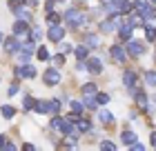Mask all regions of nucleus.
Here are the masks:
<instances>
[{"label": "nucleus", "mask_w": 156, "mask_h": 151, "mask_svg": "<svg viewBox=\"0 0 156 151\" xmlns=\"http://www.w3.org/2000/svg\"><path fill=\"white\" fill-rule=\"evenodd\" d=\"M62 20H65V25L69 29H80V27H85V22H87V16H85L80 9H67L62 13Z\"/></svg>", "instance_id": "f257e3e1"}, {"label": "nucleus", "mask_w": 156, "mask_h": 151, "mask_svg": "<svg viewBox=\"0 0 156 151\" xmlns=\"http://www.w3.org/2000/svg\"><path fill=\"white\" fill-rule=\"evenodd\" d=\"M51 127L54 129H58V131L62 136H69L72 140H78V136H80V131L78 129H74V122H69V120H62V118H51Z\"/></svg>", "instance_id": "f03ea898"}, {"label": "nucleus", "mask_w": 156, "mask_h": 151, "mask_svg": "<svg viewBox=\"0 0 156 151\" xmlns=\"http://www.w3.org/2000/svg\"><path fill=\"white\" fill-rule=\"evenodd\" d=\"M132 7H134V9H136L145 20H154V18H156V7L150 5V2H145V0H134Z\"/></svg>", "instance_id": "7ed1b4c3"}, {"label": "nucleus", "mask_w": 156, "mask_h": 151, "mask_svg": "<svg viewBox=\"0 0 156 151\" xmlns=\"http://www.w3.org/2000/svg\"><path fill=\"white\" fill-rule=\"evenodd\" d=\"M127 56H132V58H138V56L145 53V42L143 40H127V47H125Z\"/></svg>", "instance_id": "20e7f679"}, {"label": "nucleus", "mask_w": 156, "mask_h": 151, "mask_svg": "<svg viewBox=\"0 0 156 151\" xmlns=\"http://www.w3.org/2000/svg\"><path fill=\"white\" fill-rule=\"evenodd\" d=\"M120 25H123V20H120V13H118V16H116V13H112L109 20H103V22H101V31L112 33V31H116Z\"/></svg>", "instance_id": "39448f33"}, {"label": "nucleus", "mask_w": 156, "mask_h": 151, "mask_svg": "<svg viewBox=\"0 0 156 151\" xmlns=\"http://www.w3.org/2000/svg\"><path fill=\"white\" fill-rule=\"evenodd\" d=\"M47 38L51 42H60L62 38H65V27H62V25H51L47 29Z\"/></svg>", "instance_id": "423d86ee"}, {"label": "nucleus", "mask_w": 156, "mask_h": 151, "mask_svg": "<svg viewBox=\"0 0 156 151\" xmlns=\"http://www.w3.org/2000/svg\"><path fill=\"white\" fill-rule=\"evenodd\" d=\"M13 36H16V38H29V22H27V20H16Z\"/></svg>", "instance_id": "0eeeda50"}, {"label": "nucleus", "mask_w": 156, "mask_h": 151, "mask_svg": "<svg viewBox=\"0 0 156 151\" xmlns=\"http://www.w3.org/2000/svg\"><path fill=\"white\" fill-rule=\"evenodd\" d=\"M42 80H45V84H49V87H56V84L60 82V71L58 69H47L45 74H42Z\"/></svg>", "instance_id": "6e6552de"}, {"label": "nucleus", "mask_w": 156, "mask_h": 151, "mask_svg": "<svg viewBox=\"0 0 156 151\" xmlns=\"http://www.w3.org/2000/svg\"><path fill=\"white\" fill-rule=\"evenodd\" d=\"M136 80H138V76H136V71H132V69H127L125 74H123V82H125V87L129 89L132 93L136 91L134 89V84H136Z\"/></svg>", "instance_id": "1a4fd4ad"}, {"label": "nucleus", "mask_w": 156, "mask_h": 151, "mask_svg": "<svg viewBox=\"0 0 156 151\" xmlns=\"http://www.w3.org/2000/svg\"><path fill=\"white\" fill-rule=\"evenodd\" d=\"M85 69H87L89 74L98 76V74L103 71V62H101V58H87V64H85Z\"/></svg>", "instance_id": "9d476101"}, {"label": "nucleus", "mask_w": 156, "mask_h": 151, "mask_svg": "<svg viewBox=\"0 0 156 151\" xmlns=\"http://www.w3.org/2000/svg\"><path fill=\"white\" fill-rule=\"evenodd\" d=\"M112 58H114L116 62H120V64H125V62H127V51H125V47L114 45V47H112Z\"/></svg>", "instance_id": "9b49d317"}, {"label": "nucleus", "mask_w": 156, "mask_h": 151, "mask_svg": "<svg viewBox=\"0 0 156 151\" xmlns=\"http://www.w3.org/2000/svg\"><path fill=\"white\" fill-rule=\"evenodd\" d=\"M16 74L23 76V78H36V67H31V64L23 62L20 67H16Z\"/></svg>", "instance_id": "f8f14e48"}, {"label": "nucleus", "mask_w": 156, "mask_h": 151, "mask_svg": "<svg viewBox=\"0 0 156 151\" xmlns=\"http://www.w3.org/2000/svg\"><path fill=\"white\" fill-rule=\"evenodd\" d=\"M20 47H23V45L18 42L16 36H11V38H7V40H5V51H7V53H18V51H20Z\"/></svg>", "instance_id": "ddd939ff"}, {"label": "nucleus", "mask_w": 156, "mask_h": 151, "mask_svg": "<svg viewBox=\"0 0 156 151\" xmlns=\"http://www.w3.org/2000/svg\"><path fill=\"white\" fill-rule=\"evenodd\" d=\"M132 31H134V27L129 22H123V25L118 27V38L120 40H129L132 38Z\"/></svg>", "instance_id": "4468645a"}, {"label": "nucleus", "mask_w": 156, "mask_h": 151, "mask_svg": "<svg viewBox=\"0 0 156 151\" xmlns=\"http://www.w3.org/2000/svg\"><path fill=\"white\" fill-rule=\"evenodd\" d=\"M85 42L83 45H87L89 49H96V47H101V38H98L96 33H85V38H83Z\"/></svg>", "instance_id": "2eb2a0df"}, {"label": "nucleus", "mask_w": 156, "mask_h": 151, "mask_svg": "<svg viewBox=\"0 0 156 151\" xmlns=\"http://www.w3.org/2000/svg\"><path fill=\"white\" fill-rule=\"evenodd\" d=\"M74 53H76V58L83 62V60H87V56H89V47L87 45H80V47L74 49Z\"/></svg>", "instance_id": "dca6fc26"}, {"label": "nucleus", "mask_w": 156, "mask_h": 151, "mask_svg": "<svg viewBox=\"0 0 156 151\" xmlns=\"http://www.w3.org/2000/svg\"><path fill=\"white\" fill-rule=\"evenodd\" d=\"M116 11L118 13H129L132 11V2H127V0H116Z\"/></svg>", "instance_id": "f3484780"}, {"label": "nucleus", "mask_w": 156, "mask_h": 151, "mask_svg": "<svg viewBox=\"0 0 156 151\" xmlns=\"http://www.w3.org/2000/svg\"><path fill=\"white\" fill-rule=\"evenodd\" d=\"M34 109H36L38 113H49V100H36Z\"/></svg>", "instance_id": "a211bd4d"}, {"label": "nucleus", "mask_w": 156, "mask_h": 151, "mask_svg": "<svg viewBox=\"0 0 156 151\" xmlns=\"http://www.w3.org/2000/svg\"><path fill=\"white\" fill-rule=\"evenodd\" d=\"M132 27H136V25H143L145 22V18L140 16V13H134V11H129V20H127Z\"/></svg>", "instance_id": "6ab92c4d"}, {"label": "nucleus", "mask_w": 156, "mask_h": 151, "mask_svg": "<svg viewBox=\"0 0 156 151\" xmlns=\"http://www.w3.org/2000/svg\"><path fill=\"white\" fill-rule=\"evenodd\" d=\"M134 98H136V102H138V107H143V109H147V96L143 91H134Z\"/></svg>", "instance_id": "aec40b11"}, {"label": "nucleus", "mask_w": 156, "mask_h": 151, "mask_svg": "<svg viewBox=\"0 0 156 151\" xmlns=\"http://www.w3.org/2000/svg\"><path fill=\"white\" fill-rule=\"evenodd\" d=\"M16 16H18V20H27V22H29L31 20V11L27 9V7H20V9L16 11Z\"/></svg>", "instance_id": "412c9836"}, {"label": "nucleus", "mask_w": 156, "mask_h": 151, "mask_svg": "<svg viewBox=\"0 0 156 151\" xmlns=\"http://www.w3.org/2000/svg\"><path fill=\"white\" fill-rule=\"evenodd\" d=\"M83 105H85V109H96V107H98L94 96H83Z\"/></svg>", "instance_id": "4be33fe9"}, {"label": "nucleus", "mask_w": 156, "mask_h": 151, "mask_svg": "<svg viewBox=\"0 0 156 151\" xmlns=\"http://www.w3.org/2000/svg\"><path fill=\"white\" fill-rule=\"evenodd\" d=\"M0 113H2V118H7V120H11L13 116H16V109H13L11 105H5L2 109H0Z\"/></svg>", "instance_id": "5701e85b"}, {"label": "nucleus", "mask_w": 156, "mask_h": 151, "mask_svg": "<svg viewBox=\"0 0 156 151\" xmlns=\"http://www.w3.org/2000/svg\"><path fill=\"white\" fill-rule=\"evenodd\" d=\"M145 82H147V87L156 89V71H145Z\"/></svg>", "instance_id": "b1692460"}, {"label": "nucleus", "mask_w": 156, "mask_h": 151, "mask_svg": "<svg viewBox=\"0 0 156 151\" xmlns=\"http://www.w3.org/2000/svg\"><path fill=\"white\" fill-rule=\"evenodd\" d=\"M36 56H38V60H42V62H47L49 58H51V53H49V49H47V47H38Z\"/></svg>", "instance_id": "393cba45"}, {"label": "nucleus", "mask_w": 156, "mask_h": 151, "mask_svg": "<svg viewBox=\"0 0 156 151\" xmlns=\"http://www.w3.org/2000/svg\"><path fill=\"white\" fill-rule=\"evenodd\" d=\"M145 38L150 40V42L156 40V27L154 25H145Z\"/></svg>", "instance_id": "a878e982"}, {"label": "nucleus", "mask_w": 156, "mask_h": 151, "mask_svg": "<svg viewBox=\"0 0 156 151\" xmlns=\"http://www.w3.org/2000/svg\"><path fill=\"white\" fill-rule=\"evenodd\" d=\"M76 129H78L80 133H83V131H89V129H91V122H89V120H83V118H80V120L76 122Z\"/></svg>", "instance_id": "bb28decb"}, {"label": "nucleus", "mask_w": 156, "mask_h": 151, "mask_svg": "<svg viewBox=\"0 0 156 151\" xmlns=\"http://www.w3.org/2000/svg\"><path fill=\"white\" fill-rule=\"evenodd\" d=\"M120 138H123L125 145H132V142H136V133H134V131H123Z\"/></svg>", "instance_id": "cd10ccee"}, {"label": "nucleus", "mask_w": 156, "mask_h": 151, "mask_svg": "<svg viewBox=\"0 0 156 151\" xmlns=\"http://www.w3.org/2000/svg\"><path fill=\"white\" fill-rule=\"evenodd\" d=\"M83 96H96V84L94 82H87L83 87Z\"/></svg>", "instance_id": "c85d7f7f"}, {"label": "nucleus", "mask_w": 156, "mask_h": 151, "mask_svg": "<svg viewBox=\"0 0 156 151\" xmlns=\"http://www.w3.org/2000/svg\"><path fill=\"white\" fill-rule=\"evenodd\" d=\"M47 22H49V25H60V13L49 11V13H47Z\"/></svg>", "instance_id": "c756f323"}, {"label": "nucleus", "mask_w": 156, "mask_h": 151, "mask_svg": "<svg viewBox=\"0 0 156 151\" xmlns=\"http://www.w3.org/2000/svg\"><path fill=\"white\" fill-rule=\"evenodd\" d=\"M96 102H98V107H101V105H107L109 102V96H107V93H101V91H96Z\"/></svg>", "instance_id": "7c9ffc66"}, {"label": "nucleus", "mask_w": 156, "mask_h": 151, "mask_svg": "<svg viewBox=\"0 0 156 151\" xmlns=\"http://www.w3.org/2000/svg\"><path fill=\"white\" fill-rule=\"evenodd\" d=\"M7 5H9V9H11L13 13H16V11L20 9V7H25V2H23V0H9Z\"/></svg>", "instance_id": "2f4dec72"}, {"label": "nucleus", "mask_w": 156, "mask_h": 151, "mask_svg": "<svg viewBox=\"0 0 156 151\" xmlns=\"http://www.w3.org/2000/svg\"><path fill=\"white\" fill-rule=\"evenodd\" d=\"M60 109V100H49V113H58Z\"/></svg>", "instance_id": "473e14b6"}, {"label": "nucleus", "mask_w": 156, "mask_h": 151, "mask_svg": "<svg viewBox=\"0 0 156 151\" xmlns=\"http://www.w3.org/2000/svg\"><path fill=\"white\" fill-rule=\"evenodd\" d=\"M72 111H74V113H83V111H85V105L78 102V100H74V102H72Z\"/></svg>", "instance_id": "72a5a7b5"}, {"label": "nucleus", "mask_w": 156, "mask_h": 151, "mask_svg": "<svg viewBox=\"0 0 156 151\" xmlns=\"http://www.w3.org/2000/svg\"><path fill=\"white\" fill-rule=\"evenodd\" d=\"M101 120L105 122V125H112V120H114V116H112L109 111H101Z\"/></svg>", "instance_id": "f704fd0d"}, {"label": "nucleus", "mask_w": 156, "mask_h": 151, "mask_svg": "<svg viewBox=\"0 0 156 151\" xmlns=\"http://www.w3.org/2000/svg\"><path fill=\"white\" fill-rule=\"evenodd\" d=\"M34 105H36V100H34L31 96H27V98H25V102H23V107H25L27 111H29V109H34Z\"/></svg>", "instance_id": "c9c22d12"}, {"label": "nucleus", "mask_w": 156, "mask_h": 151, "mask_svg": "<svg viewBox=\"0 0 156 151\" xmlns=\"http://www.w3.org/2000/svg\"><path fill=\"white\" fill-rule=\"evenodd\" d=\"M101 149H105V151H114L116 145H114V142H101Z\"/></svg>", "instance_id": "e433bc0d"}, {"label": "nucleus", "mask_w": 156, "mask_h": 151, "mask_svg": "<svg viewBox=\"0 0 156 151\" xmlns=\"http://www.w3.org/2000/svg\"><path fill=\"white\" fill-rule=\"evenodd\" d=\"M67 120H69V122H74V125H76V122L80 120V113H74V111H72V113L67 116Z\"/></svg>", "instance_id": "4c0bfd02"}, {"label": "nucleus", "mask_w": 156, "mask_h": 151, "mask_svg": "<svg viewBox=\"0 0 156 151\" xmlns=\"http://www.w3.org/2000/svg\"><path fill=\"white\" fill-rule=\"evenodd\" d=\"M60 51H62V53L67 56V53H72V51H74V47H72V45H67V42H65V45L60 47Z\"/></svg>", "instance_id": "58836bf2"}, {"label": "nucleus", "mask_w": 156, "mask_h": 151, "mask_svg": "<svg viewBox=\"0 0 156 151\" xmlns=\"http://www.w3.org/2000/svg\"><path fill=\"white\" fill-rule=\"evenodd\" d=\"M129 149H132V151H143L145 147L140 145V142H132V145H129Z\"/></svg>", "instance_id": "ea45409f"}, {"label": "nucleus", "mask_w": 156, "mask_h": 151, "mask_svg": "<svg viewBox=\"0 0 156 151\" xmlns=\"http://www.w3.org/2000/svg\"><path fill=\"white\" fill-rule=\"evenodd\" d=\"M7 93H9V96H13V93H18V82H13L9 89H7Z\"/></svg>", "instance_id": "a19ab883"}, {"label": "nucleus", "mask_w": 156, "mask_h": 151, "mask_svg": "<svg viewBox=\"0 0 156 151\" xmlns=\"http://www.w3.org/2000/svg\"><path fill=\"white\" fill-rule=\"evenodd\" d=\"M54 62H56V64H62V62H65V53H58V56L54 58Z\"/></svg>", "instance_id": "79ce46f5"}, {"label": "nucleus", "mask_w": 156, "mask_h": 151, "mask_svg": "<svg viewBox=\"0 0 156 151\" xmlns=\"http://www.w3.org/2000/svg\"><path fill=\"white\" fill-rule=\"evenodd\" d=\"M5 145H7V136L0 133V149H5Z\"/></svg>", "instance_id": "37998d69"}, {"label": "nucleus", "mask_w": 156, "mask_h": 151, "mask_svg": "<svg viewBox=\"0 0 156 151\" xmlns=\"http://www.w3.org/2000/svg\"><path fill=\"white\" fill-rule=\"evenodd\" d=\"M31 36H34V38H40V36H42V31L38 29V27H34V31H31Z\"/></svg>", "instance_id": "c03bdc74"}, {"label": "nucleus", "mask_w": 156, "mask_h": 151, "mask_svg": "<svg viewBox=\"0 0 156 151\" xmlns=\"http://www.w3.org/2000/svg\"><path fill=\"white\" fill-rule=\"evenodd\" d=\"M23 149H25V151H34V145H29V142H27V145H23Z\"/></svg>", "instance_id": "a18cd8bd"}, {"label": "nucleus", "mask_w": 156, "mask_h": 151, "mask_svg": "<svg viewBox=\"0 0 156 151\" xmlns=\"http://www.w3.org/2000/svg\"><path fill=\"white\" fill-rule=\"evenodd\" d=\"M23 2H25V5H29V7H34V5L38 2V0H23Z\"/></svg>", "instance_id": "49530a36"}, {"label": "nucleus", "mask_w": 156, "mask_h": 151, "mask_svg": "<svg viewBox=\"0 0 156 151\" xmlns=\"http://www.w3.org/2000/svg\"><path fill=\"white\" fill-rule=\"evenodd\" d=\"M150 142H152V147H156V131L152 133V138H150Z\"/></svg>", "instance_id": "de8ad7c7"}, {"label": "nucleus", "mask_w": 156, "mask_h": 151, "mask_svg": "<svg viewBox=\"0 0 156 151\" xmlns=\"http://www.w3.org/2000/svg\"><path fill=\"white\" fill-rule=\"evenodd\" d=\"M150 2H152V5H156V0H150Z\"/></svg>", "instance_id": "09e8293b"}, {"label": "nucleus", "mask_w": 156, "mask_h": 151, "mask_svg": "<svg viewBox=\"0 0 156 151\" xmlns=\"http://www.w3.org/2000/svg\"><path fill=\"white\" fill-rule=\"evenodd\" d=\"M0 42H2V33H0Z\"/></svg>", "instance_id": "8fccbe9b"}, {"label": "nucleus", "mask_w": 156, "mask_h": 151, "mask_svg": "<svg viewBox=\"0 0 156 151\" xmlns=\"http://www.w3.org/2000/svg\"><path fill=\"white\" fill-rule=\"evenodd\" d=\"M154 102H156V96H154Z\"/></svg>", "instance_id": "3c124183"}]
</instances>
